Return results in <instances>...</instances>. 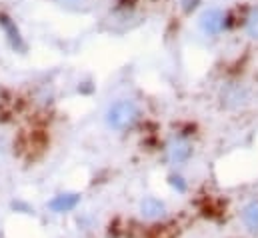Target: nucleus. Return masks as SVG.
Returning a JSON list of instances; mask_svg holds the SVG:
<instances>
[{
	"label": "nucleus",
	"instance_id": "1",
	"mask_svg": "<svg viewBox=\"0 0 258 238\" xmlns=\"http://www.w3.org/2000/svg\"><path fill=\"white\" fill-rule=\"evenodd\" d=\"M140 118V108L136 106V102H132L128 98L116 100L108 106L104 120L106 126L114 132H128L136 126V122Z\"/></svg>",
	"mask_w": 258,
	"mask_h": 238
},
{
	"label": "nucleus",
	"instance_id": "2",
	"mask_svg": "<svg viewBox=\"0 0 258 238\" xmlns=\"http://www.w3.org/2000/svg\"><path fill=\"white\" fill-rule=\"evenodd\" d=\"M194 156V142L184 134H174L164 144V160L170 166H184Z\"/></svg>",
	"mask_w": 258,
	"mask_h": 238
},
{
	"label": "nucleus",
	"instance_id": "3",
	"mask_svg": "<svg viewBox=\"0 0 258 238\" xmlns=\"http://www.w3.org/2000/svg\"><path fill=\"white\" fill-rule=\"evenodd\" d=\"M136 212H138L140 220H144L148 224H160V222H164L168 218V206L158 196H144V198H140Z\"/></svg>",
	"mask_w": 258,
	"mask_h": 238
},
{
	"label": "nucleus",
	"instance_id": "4",
	"mask_svg": "<svg viewBox=\"0 0 258 238\" xmlns=\"http://www.w3.org/2000/svg\"><path fill=\"white\" fill-rule=\"evenodd\" d=\"M226 26V16L220 8H206L198 16V28L206 36H218Z\"/></svg>",
	"mask_w": 258,
	"mask_h": 238
},
{
	"label": "nucleus",
	"instance_id": "5",
	"mask_svg": "<svg viewBox=\"0 0 258 238\" xmlns=\"http://www.w3.org/2000/svg\"><path fill=\"white\" fill-rule=\"evenodd\" d=\"M80 194L78 192H60L56 196H52L48 200V210L54 214H68L72 210H76V206L80 204Z\"/></svg>",
	"mask_w": 258,
	"mask_h": 238
},
{
	"label": "nucleus",
	"instance_id": "6",
	"mask_svg": "<svg viewBox=\"0 0 258 238\" xmlns=\"http://www.w3.org/2000/svg\"><path fill=\"white\" fill-rule=\"evenodd\" d=\"M240 224L244 232H248L250 236H258V196H252L240 208Z\"/></svg>",
	"mask_w": 258,
	"mask_h": 238
},
{
	"label": "nucleus",
	"instance_id": "7",
	"mask_svg": "<svg viewBox=\"0 0 258 238\" xmlns=\"http://www.w3.org/2000/svg\"><path fill=\"white\" fill-rule=\"evenodd\" d=\"M0 28L4 30V34H6L8 42H10V46H12L16 52H24V50H26V44H24V38H22V34H20V28H18L16 22H14L8 14H4V12H0Z\"/></svg>",
	"mask_w": 258,
	"mask_h": 238
},
{
	"label": "nucleus",
	"instance_id": "8",
	"mask_svg": "<svg viewBox=\"0 0 258 238\" xmlns=\"http://www.w3.org/2000/svg\"><path fill=\"white\" fill-rule=\"evenodd\" d=\"M244 28H246V34H248L250 38L258 40V6H254V8L248 12V16H246V20H244Z\"/></svg>",
	"mask_w": 258,
	"mask_h": 238
},
{
	"label": "nucleus",
	"instance_id": "9",
	"mask_svg": "<svg viewBox=\"0 0 258 238\" xmlns=\"http://www.w3.org/2000/svg\"><path fill=\"white\" fill-rule=\"evenodd\" d=\"M168 186H170L172 192H176V194H184V192L188 190V182H186V178H184L182 174H178V172L168 174Z\"/></svg>",
	"mask_w": 258,
	"mask_h": 238
},
{
	"label": "nucleus",
	"instance_id": "10",
	"mask_svg": "<svg viewBox=\"0 0 258 238\" xmlns=\"http://www.w3.org/2000/svg\"><path fill=\"white\" fill-rule=\"evenodd\" d=\"M198 4H200V0H182V10L184 12H192Z\"/></svg>",
	"mask_w": 258,
	"mask_h": 238
}]
</instances>
